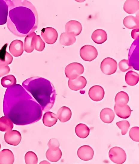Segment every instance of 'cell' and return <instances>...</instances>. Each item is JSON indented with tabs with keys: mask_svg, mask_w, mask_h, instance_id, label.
<instances>
[{
	"mask_svg": "<svg viewBox=\"0 0 139 164\" xmlns=\"http://www.w3.org/2000/svg\"><path fill=\"white\" fill-rule=\"evenodd\" d=\"M125 80L126 84L131 86H134L137 84L139 80V75L137 72L132 71L127 72L125 76Z\"/></svg>",
	"mask_w": 139,
	"mask_h": 164,
	"instance_id": "obj_29",
	"label": "cell"
},
{
	"mask_svg": "<svg viewBox=\"0 0 139 164\" xmlns=\"http://www.w3.org/2000/svg\"><path fill=\"white\" fill-rule=\"evenodd\" d=\"M8 44H4L0 50V65H7L12 62V56L6 51Z\"/></svg>",
	"mask_w": 139,
	"mask_h": 164,
	"instance_id": "obj_18",
	"label": "cell"
},
{
	"mask_svg": "<svg viewBox=\"0 0 139 164\" xmlns=\"http://www.w3.org/2000/svg\"><path fill=\"white\" fill-rule=\"evenodd\" d=\"M9 51L15 57L21 56L24 52L23 42L17 39L12 41L9 45Z\"/></svg>",
	"mask_w": 139,
	"mask_h": 164,
	"instance_id": "obj_15",
	"label": "cell"
},
{
	"mask_svg": "<svg viewBox=\"0 0 139 164\" xmlns=\"http://www.w3.org/2000/svg\"><path fill=\"white\" fill-rule=\"evenodd\" d=\"M91 38L96 43L100 44L105 42L107 40V35L106 32L101 29L95 30L91 35Z\"/></svg>",
	"mask_w": 139,
	"mask_h": 164,
	"instance_id": "obj_17",
	"label": "cell"
},
{
	"mask_svg": "<svg viewBox=\"0 0 139 164\" xmlns=\"http://www.w3.org/2000/svg\"><path fill=\"white\" fill-rule=\"evenodd\" d=\"M1 144H0V149H1Z\"/></svg>",
	"mask_w": 139,
	"mask_h": 164,
	"instance_id": "obj_42",
	"label": "cell"
},
{
	"mask_svg": "<svg viewBox=\"0 0 139 164\" xmlns=\"http://www.w3.org/2000/svg\"><path fill=\"white\" fill-rule=\"evenodd\" d=\"M77 154L81 159L85 161H88L92 159L94 155V151L90 146L84 145L78 149Z\"/></svg>",
	"mask_w": 139,
	"mask_h": 164,
	"instance_id": "obj_10",
	"label": "cell"
},
{
	"mask_svg": "<svg viewBox=\"0 0 139 164\" xmlns=\"http://www.w3.org/2000/svg\"><path fill=\"white\" fill-rule=\"evenodd\" d=\"M16 80L15 76L10 74L3 77L1 80V83L4 87L8 88L15 85Z\"/></svg>",
	"mask_w": 139,
	"mask_h": 164,
	"instance_id": "obj_32",
	"label": "cell"
},
{
	"mask_svg": "<svg viewBox=\"0 0 139 164\" xmlns=\"http://www.w3.org/2000/svg\"><path fill=\"white\" fill-rule=\"evenodd\" d=\"M25 163L37 164L38 158L36 154L33 152L29 151L27 152L25 156Z\"/></svg>",
	"mask_w": 139,
	"mask_h": 164,
	"instance_id": "obj_33",
	"label": "cell"
},
{
	"mask_svg": "<svg viewBox=\"0 0 139 164\" xmlns=\"http://www.w3.org/2000/svg\"><path fill=\"white\" fill-rule=\"evenodd\" d=\"M123 9L127 13L133 14L139 9V1L138 0H126L124 3Z\"/></svg>",
	"mask_w": 139,
	"mask_h": 164,
	"instance_id": "obj_19",
	"label": "cell"
},
{
	"mask_svg": "<svg viewBox=\"0 0 139 164\" xmlns=\"http://www.w3.org/2000/svg\"><path fill=\"white\" fill-rule=\"evenodd\" d=\"M87 83L86 78L83 76H79L74 80L69 79L68 84L70 88L73 90L77 91L85 87Z\"/></svg>",
	"mask_w": 139,
	"mask_h": 164,
	"instance_id": "obj_13",
	"label": "cell"
},
{
	"mask_svg": "<svg viewBox=\"0 0 139 164\" xmlns=\"http://www.w3.org/2000/svg\"><path fill=\"white\" fill-rule=\"evenodd\" d=\"M39 164H50V163L47 161L45 160L41 161L39 163Z\"/></svg>",
	"mask_w": 139,
	"mask_h": 164,
	"instance_id": "obj_41",
	"label": "cell"
},
{
	"mask_svg": "<svg viewBox=\"0 0 139 164\" xmlns=\"http://www.w3.org/2000/svg\"><path fill=\"white\" fill-rule=\"evenodd\" d=\"M123 23L124 25L128 29H139V16L134 17L132 15L127 16L124 19Z\"/></svg>",
	"mask_w": 139,
	"mask_h": 164,
	"instance_id": "obj_21",
	"label": "cell"
},
{
	"mask_svg": "<svg viewBox=\"0 0 139 164\" xmlns=\"http://www.w3.org/2000/svg\"><path fill=\"white\" fill-rule=\"evenodd\" d=\"M62 155V152L59 147L52 146L49 147L46 156L50 161L56 162L59 160Z\"/></svg>",
	"mask_w": 139,
	"mask_h": 164,
	"instance_id": "obj_14",
	"label": "cell"
},
{
	"mask_svg": "<svg viewBox=\"0 0 139 164\" xmlns=\"http://www.w3.org/2000/svg\"><path fill=\"white\" fill-rule=\"evenodd\" d=\"M120 70L123 72H125L129 69H132L133 68L128 60L123 59L121 60L118 64Z\"/></svg>",
	"mask_w": 139,
	"mask_h": 164,
	"instance_id": "obj_36",
	"label": "cell"
},
{
	"mask_svg": "<svg viewBox=\"0 0 139 164\" xmlns=\"http://www.w3.org/2000/svg\"><path fill=\"white\" fill-rule=\"evenodd\" d=\"M48 147L54 146L59 147L60 143L55 138L51 139L48 143Z\"/></svg>",
	"mask_w": 139,
	"mask_h": 164,
	"instance_id": "obj_39",
	"label": "cell"
},
{
	"mask_svg": "<svg viewBox=\"0 0 139 164\" xmlns=\"http://www.w3.org/2000/svg\"><path fill=\"white\" fill-rule=\"evenodd\" d=\"M89 127L83 123H79L77 125L75 128V132L79 137L84 138L87 137L90 133Z\"/></svg>",
	"mask_w": 139,
	"mask_h": 164,
	"instance_id": "obj_30",
	"label": "cell"
},
{
	"mask_svg": "<svg viewBox=\"0 0 139 164\" xmlns=\"http://www.w3.org/2000/svg\"><path fill=\"white\" fill-rule=\"evenodd\" d=\"M75 36L67 32L62 33L60 37V43L64 46H69L74 44L76 41Z\"/></svg>",
	"mask_w": 139,
	"mask_h": 164,
	"instance_id": "obj_28",
	"label": "cell"
},
{
	"mask_svg": "<svg viewBox=\"0 0 139 164\" xmlns=\"http://www.w3.org/2000/svg\"><path fill=\"white\" fill-rule=\"evenodd\" d=\"M8 12V7L6 0H0V25L7 23Z\"/></svg>",
	"mask_w": 139,
	"mask_h": 164,
	"instance_id": "obj_24",
	"label": "cell"
},
{
	"mask_svg": "<svg viewBox=\"0 0 139 164\" xmlns=\"http://www.w3.org/2000/svg\"><path fill=\"white\" fill-rule=\"evenodd\" d=\"M13 127V123L7 116L0 118V131L7 132L12 130Z\"/></svg>",
	"mask_w": 139,
	"mask_h": 164,
	"instance_id": "obj_31",
	"label": "cell"
},
{
	"mask_svg": "<svg viewBox=\"0 0 139 164\" xmlns=\"http://www.w3.org/2000/svg\"><path fill=\"white\" fill-rule=\"evenodd\" d=\"M34 43V48L37 51H42L45 47V44L39 35L35 36Z\"/></svg>",
	"mask_w": 139,
	"mask_h": 164,
	"instance_id": "obj_34",
	"label": "cell"
},
{
	"mask_svg": "<svg viewBox=\"0 0 139 164\" xmlns=\"http://www.w3.org/2000/svg\"><path fill=\"white\" fill-rule=\"evenodd\" d=\"M36 35V33L34 32H33L28 35L25 38L24 50L27 53H30L34 50V38Z\"/></svg>",
	"mask_w": 139,
	"mask_h": 164,
	"instance_id": "obj_26",
	"label": "cell"
},
{
	"mask_svg": "<svg viewBox=\"0 0 139 164\" xmlns=\"http://www.w3.org/2000/svg\"><path fill=\"white\" fill-rule=\"evenodd\" d=\"M82 29L81 24L79 22L74 20L69 21L65 25L66 32L71 33L75 36L80 34Z\"/></svg>",
	"mask_w": 139,
	"mask_h": 164,
	"instance_id": "obj_12",
	"label": "cell"
},
{
	"mask_svg": "<svg viewBox=\"0 0 139 164\" xmlns=\"http://www.w3.org/2000/svg\"><path fill=\"white\" fill-rule=\"evenodd\" d=\"M10 70L8 65H0V77L8 74Z\"/></svg>",
	"mask_w": 139,
	"mask_h": 164,
	"instance_id": "obj_38",
	"label": "cell"
},
{
	"mask_svg": "<svg viewBox=\"0 0 139 164\" xmlns=\"http://www.w3.org/2000/svg\"><path fill=\"white\" fill-rule=\"evenodd\" d=\"M117 63L114 59L109 57L105 58L100 64L102 71L107 75H111L114 73L117 69Z\"/></svg>",
	"mask_w": 139,
	"mask_h": 164,
	"instance_id": "obj_7",
	"label": "cell"
},
{
	"mask_svg": "<svg viewBox=\"0 0 139 164\" xmlns=\"http://www.w3.org/2000/svg\"><path fill=\"white\" fill-rule=\"evenodd\" d=\"M56 115L57 118L61 122L64 123L70 119L72 116V112L69 108L64 106L58 110Z\"/></svg>",
	"mask_w": 139,
	"mask_h": 164,
	"instance_id": "obj_20",
	"label": "cell"
},
{
	"mask_svg": "<svg viewBox=\"0 0 139 164\" xmlns=\"http://www.w3.org/2000/svg\"><path fill=\"white\" fill-rule=\"evenodd\" d=\"M114 110L116 114L118 117L123 119L129 118L130 116L132 111L129 106L127 105L121 108L118 107L115 105Z\"/></svg>",
	"mask_w": 139,
	"mask_h": 164,
	"instance_id": "obj_27",
	"label": "cell"
},
{
	"mask_svg": "<svg viewBox=\"0 0 139 164\" xmlns=\"http://www.w3.org/2000/svg\"><path fill=\"white\" fill-rule=\"evenodd\" d=\"M100 117L103 122L110 123L114 120L115 114L113 110L111 108H106L102 109L100 114Z\"/></svg>",
	"mask_w": 139,
	"mask_h": 164,
	"instance_id": "obj_22",
	"label": "cell"
},
{
	"mask_svg": "<svg viewBox=\"0 0 139 164\" xmlns=\"http://www.w3.org/2000/svg\"><path fill=\"white\" fill-rule=\"evenodd\" d=\"M22 139L20 132L14 130L6 132L4 135V139L7 144L13 146L18 145Z\"/></svg>",
	"mask_w": 139,
	"mask_h": 164,
	"instance_id": "obj_9",
	"label": "cell"
},
{
	"mask_svg": "<svg viewBox=\"0 0 139 164\" xmlns=\"http://www.w3.org/2000/svg\"><path fill=\"white\" fill-rule=\"evenodd\" d=\"M98 54L96 48L91 45H86L80 50V55L84 61L90 62L95 59Z\"/></svg>",
	"mask_w": 139,
	"mask_h": 164,
	"instance_id": "obj_6",
	"label": "cell"
},
{
	"mask_svg": "<svg viewBox=\"0 0 139 164\" xmlns=\"http://www.w3.org/2000/svg\"><path fill=\"white\" fill-rule=\"evenodd\" d=\"M116 124L121 130V134L123 135H125L127 133L130 126L129 122L126 120L117 122Z\"/></svg>",
	"mask_w": 139,
	"mask_h": 164,
	"instance_id": "obj_35",
	"label": "cell"
},
{
	"mask_svg": "<svg viewBox=\"0 0 139 164\" xmlns=\"http://www.w3.org/2000/svg\"><path fill=\"white\" fill-rule=\"evenodd\" d=\"M58 118L56 115L51 111H47L43 115V122L46 126L51 127L57 123Z\"/></svg>",
	"mask_w": 139,
	"mask_h": 164,
	"instance_id": "obj_25",
	"label": "cell"
},
{
	"mask_svg": "<svg viewBox=\"0 0 139 164\" xmlns=\"http://www.w3.org/2000/svg\"><path fill=\"white\" fill-rule=\"evenodd\" d=\"M3 108L4 115L16 125L34 123L40 120L42 115L40 105L19 84L7 89Z\"/></svg>",
	"mask_w": 139,
	"mask_h": 164,
	"instance_id": "obj_1",
	"label": "cell"
},
{
	"mask_svg": "<svg viewBox=\"0 0 139 164\" xmlns=\"http://www.w3.org/2000/svg\"><path fill=\"white\" fill-rule=\"evenodd\" d=\"M14 161V155L10 150L4 149L0 152V164H12Z\"/></svg>",
	"mask_w": 139,
	"mask_h": 164,
	"instance_id": "obj_16",
	"label": "cell"
},
{
	"mask_svg": "<svg viewBox=\"0 0 139 164\" xmlns=\"http://www.w3.org/2000/svg\"><path fill=\"white\" fill-rule=\"evenodd\" d=\"M22 86L38 103L43 111H47L52 108L56 92L54 86L49 81L41 77H32L24 80Z\"/></svg>",
	"mask_w": 139,
	"mask_h": 164,
	"instance_id": "obj_3",
	"label": "cell"
},
{
	"mask_svg": "<svg viewBox=\"0 0 139 164\" xmlns=\"http://www.w3.org/2000/svg\"><path fill=\"white\" fill-rule=\"evenodd\" d=\"M129 97L127 93L123 91H120L117 93L115 98V104L119 107H123L128 102Z\"/></svg>",
	"mask_w": 139,
	"mask_h": 164,
	"instance_id": "obj_23",
	"label": "cell"
},
{
	"mask_svg": "<svg viewBox=\"0 0 139 164\" xmlns=\"http://www.w3.org/2000/svg\"><path fill=\"white\" fill-rule=\"evenodd\" d=\"M129 135L133 141L139 142V127L135 126L132 128L129 131Z\"/></svg>",
	"mask_w": 139,
	"mask_h": 164,
	"instance_id": "obj_37",
	"label": "cell"
},
{
	"mask_svg": "<svg viewBox=\"0 0 139 164\" xmlns=\"http://www.w3.org/2000/svg\"><path fill=\"white\" fill-rule=\"evenodd\" d=\"M105 92L102 87L99 85H94L89 90L88 95L93 101L98 102L102 100L104 96Z\"/></svg>",
	"mask_w": 139,
	"mask_h": 164,
	"instance_id": "obj_11",
	"label": "cell"
},
{
	"mask_svg": "<svg viewBox=\"0 0 139 164\" xmlns=\"http://www.w3.org/2000/svg\"><path fill=\"white\" fill-rule=\"evenodd\" d=\"M108 155L110 160L116 164H123L125 162L126 159L125 151L118 147H114L110 149Z\"/></svg>",
	"mask_w": 139,
	"mask_h": 164,
	"instance_id": "obj_5",
	"label": "cell"
},
{
	"mask_svg": "<svg viewBox=\"0 0 139 164\" xmlns=\"http://www.w3.org/2000/svg\"><path fill=\"white\" fill-rule=\"evenodd\" d=\"M8 7L7 26L18 37H24L36 30L38 26L37 12L27 0H6Z\"/></svg>",
	"mask_w": 139,
	"mask_h": 164,
	"instance_id": "obj_2",
	"label": "cell"
},
{
	"mask_svg": "<svg viewBox=\"0 0 139 164\" xmlns=\"http://www.w3.org/2000/svg\"><path fill=\"white\" fill-rule=\"evenodd\" d=\"M139 29H133L132 31L131 35L132 37L134 39H136L138 37Z\"/></svg>",
	"mask_w": 139,
	"mask_h": 164,
	"instance_id": "obj_40",
	"label": "cell"
},
{
	"mask_svg": "<svg viewBox=\"0 0 139 164\" xmlns=\"http://www.w3.org/2000/svg\"><path fill=\"white\" fill-rule=\"evenodd\" d=\"M84 71L83 65L78 62H72L67 65L65 69L66 77L70 80L76 79Z\"/></svg>",
	"mask_w": 139,
	"mask_h": 164,
	"instance_id": "obj_4",
	"label": "cell"
},
{
	"mask_svg": "<svg viewBox=\"0 0 139 164\" xmlns=\"http://www.w3.org/2000/svg\"><path fill=\"white\" fill-rule=\"evenodd\" d=\"M41 35L45 42L49 44H53L57 41L58 33L56 30L51 27L44 28L41 30Z\"/></svg>",
	"mask_w": 139,
	"mask_h": 164,
	"instance_id": "obj_8",
	"label": "cell"
}]
</instances>
